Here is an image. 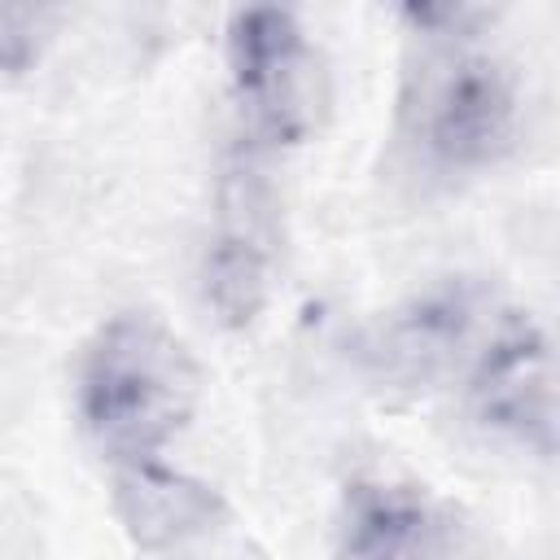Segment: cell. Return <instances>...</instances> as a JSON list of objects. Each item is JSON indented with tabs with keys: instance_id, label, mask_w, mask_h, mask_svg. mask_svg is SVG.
<instances>
[{
	"instance_id": "8",
	"label": "cell",
	"mask_w": 560,
	"mask_h": 560,
	"mask_svg": "<svg viewBox=\"0 0 560 560\" xmlns=\"http://www.w3.org/2000/svg\"><path fill=\"white\" fill-rule=\"evenodd\" d=\"M109 477H114V512L127 538L144 551L184 547L206 529H214V521L223 516L219 494L206 481L171 468L162 455L109 464Z\"/></svg>"
},
{
	"instance_id": "5",
	"label": "cell",
	"mask_w": 560,
	"mask_h": 560,
	"mask_svg": "<svg viewBox=\"0 0 560 560\" xmlns=\"http://www.w3.org/2000/svg\"><path fill=\"white\" fill-rule=\"evenodd\" d=\"M276 254H280L276 197L254 171V162H236L223 175L214 232L201 258L206 302L228 328H245L262 311L271 293Z\"/></svg>"
},
{
	"instance_id": "7",
	"label": "cell",
	"mask_w": 560,
	"mask_h": 560,
	"mask_svg": "<svg viewBox=\"0 0 560 560\" xmlns=\"http://www.w3.org/2000/svg\"><path fill=\"white\" fill-rule=\"evenodd\" d=\"M337 560H455L451 508L402 477H354L332 521Z\"/></svg>"
},
{
	"instance_id": "1",
	"label": "cell",
	"mask_w": 560,
	"mask_h": 560,
	"mask_svg": "<svg viewBox=\"0 0 560 560\" xmlns=\"http://www.w3.org/2000/svg\"><path fill=\"white\" fill-rule=\"evenodd\" d=\"M411 31L398 79V136L420 166L472 175L494 166L521 127L512 66L464 31L455 9H407Z\"/></svg>"
},
{
	"instance_id": "6",
	"label": "cell",
	"mask_w": 560,
	"mask_h": 560,
	"mask_svg": "<svg viewBox=\"0 0 560 560\" xmlns=\"http://www.w3.org/2000/svg\"><path fill=\"white\" fill-rule=\"evenodd\" d=\"M490 315L486 289L472 280H442L394 306L363 341L372 372L385 385L420 389L468 359Z\"/></svg>"
},
{
	"instance_id": "4",
	"label": "cell",
	"mask_w": 560,
	"mask_h": 560,
	"mask_svg": "<svg viewBox=\"0 0 560 560\" xmlns=\"http://www.w3.org/2000/svg\"><path fill=\"white\" fill-rule=\"evenodd\" d=\"M472 420L525 451L556 446V359L547 332L529 315H499L468 354Z\"/></svg>"
},
{
	"instance_id": "3",
	"label": "cell",
	"mask_w": 560,
	"mask_h": 560,
	"mask_svg": "<svg viewBox=\"0 0 560 560\" xmlns=\"http://www.w3.org/2000/svg\"><path fill=\"white\" fill-rule=\"evenodd\" d=\"M228 83L249 158L302 144L324 114V61L293 9L249 4L228 22Z\"/></svg>"
},
{
	"instance_id": "2",
	"label": "cell",
	"mask_w": 560,
	"mask_h": 560,
	"mask_svg": "<svg viewBox=\"0 0 560 560\" xmlns=\"http://www.w3.org/2000/svg\"><path fill=\"white\" fill-rule=\"evenodd\" d=\"M206 372L188 341L149 311L105 319L83 346L74 407L109 464L158 459L197 416Z\"/></svg>"
}]
</instances>
